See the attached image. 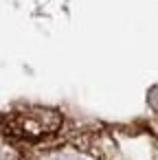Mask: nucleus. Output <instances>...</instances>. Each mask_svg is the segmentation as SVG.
<instances>
[{
    "instance_id": "1",
    "label": "nucleus",
    "mask_w": 158,
    "mask_h": 160,
    "mask_svg": "<svg viewBox=\"0 0 158 160\" xmlns=\"http://www.w3.org/2000/svg\"><path fill=\"white\" fill-rule=\"evenodd\" d=\"M62 118L57 112L53 110H42V108H33V110H22V112H16L9 116V129L16 134V136H22V138H42V136H48L53 134L57 127H59Z\"/></svg>"
},
{
    "instance_id": "2",
    "label": "nucleus",
    "mask_w": 158,
    "mask_h": 160,
    "mask_svg": "<svg viewBox=\"0 0 158 160\" xmlns=\"http://www.w3.org/2000/svg\"><path fill=\"white\" fill-rule=\"evenodd\" d=\"M62 160H68V158H62Z\"/></svg>"
}]
</instances>
